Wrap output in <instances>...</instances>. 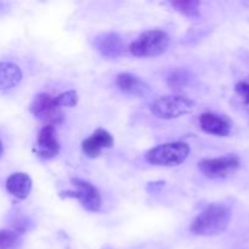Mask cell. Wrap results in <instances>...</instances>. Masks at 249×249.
Instances as JSON below:
<instances>
[{"instance_id": "ac0fdd59", "label": "cell", "mask_w": 249, "mask_h": 249, "mask_svg": "<svg viewBox=\"0 0 249 249\" xmlns=\"http://www.w3.org/2000/svg\"><path fill=\"white\" fill-rule=\"evenodd\" d=\"M55 100L56 106L62 108V107H74L78 104V94L74 90H70V91H65L62 94L57 95L53 97Z\"/></svg>"}, {"instance_id": "ba28073f", "label": "cell", "mask_w": 249, "mask_h": 249, "mask_svg": "<svg viewBox=\"0 0 249 249\" xmlns=\"http://www.w3.org/2000/svg\"><path fill=\"white\" fill-rule=\"evenodd\" d=\"M36 152L43 160H51L58 155L60 142H58L55 126L45 125L39 131Z\"/></svg>"}, {"instance_id": "d6986e66", "label": "cell", "mask_w": 249, "mask_h": 249, "mask_svg": "<svg viewBox=\"0 0 249 249\" xmlns=\"http://www.w3.org/2000/svg\"><path fill=\"white\" fill-rule=\"evenodd\" d=\"M236 92L242 97L243 102L246 105H249V83L247 82H240L236 84L235 87Z\"/></svg>"}, {"instance_id": "5bb4252c", "label": "cell", "mask_w": 249, "mask_h": 249, "mask_svg": "<svg viewBox=\"0 0 249 249\" xmlns=\"http://www.w3.org/2000/svg\"><path fill=\"white\" fill-rule=\"evenodd\" d=\"M22 71L12 62H0V91H9L19 84Z\"/></svg>"}, {"instance_id": "2e32d148", "label": "cell", "mask_w": 249, "mask_h": 249, "mask_svg": "<svg viewBox=\"0 0 249 249\" xmlns=\"http://www.w3.org/2000/svg\"><path fill=\"white\" fill-rule=\"evenodd\" d=\"M192 75L191 73L187 72L185 70H175L168 75L167 83L169 85V88H172L173 90H179L182 88L187 87V85L191 83Z\"/></svg>"}, {"instance_id": "8992f818", "label": "cell", "mask_w": 249, "mask_h": 249, "mask_svg": "<svg viewBox=\"0 0 249 249\" xmlns=\"http://www.w3.org/2000/svg\"><path fill=\"white\" fill-rule=\"evenodd\" d=\"M29 109L36 119L45 123L46 125L55 126L62 123L65 118V114L60 107L56 106L53 97L45 92L38 94L34 97Z\"/></svg>"}, {"instance_id": "9c48e42d", "label": "cell", "mask_w": 249, "mask_h": 249, "mask_svg": "<svg viewBox=\"0 0 249 249\" xmlns=\"http://www.w3.org/2000/svg\"><path fill=\"white\" fill-rule=\"evenodd\" d=\"M94 46L102 56L117 58L125 53V43L117 33H102L94 39Z\"/></svg>"}, {"instance_id": "6da1fadb", "label": "cell", "mask_w": 249, "mask_h": 249, "mask_svg": "<svg viewBox=\"0 0 249 249\" xmlns=\"http://www.w3.org/2000/svg\"><path fill=\"white\" fill-rule=\"evenodd\" d=\"M230 220V208L225 204L213 203L192 221L190 230L196 236H216L228 229Z\"/></svg>"}, {"instance_id": "277c9868", "label": "cell", "mask_w": 249, "mask_h": 249, "mask_svg": "<svg viewBox=\"0 0 249 249\" xmlns=\"http://www.w3.org/2000/svg\"><path fill=\"white\" fill-rule=\"evenodd\" d=\"M170 39L165 32L153 29L143 32L135 41L130 44L129 51L138 57H153L167 51Z\"/></svg>"}, {"instance_id": "3957f363", "label": "cell", "mask_w": 249, "mask_h": 249, "mask_svg": "<svg viewBox=\"0 0 249 249\" xmlns=\"http://www.w3.org/2000/svg\"><path fill=\"white\" fill-rule=\"evenodd\" d=\"M190 146L185 142H169L158 145L146 153L145 158L150 164L160 167H175L186 160L190 155Z\"/></svg>"}, {"instance_id": "9a60e30c", "label": "cell", "mask_w": 249, "mask_h": 249, "mask_svg": "<svg viewBox=\"0 0 249 249\" xmlns=\"http://www.w3.org/2000/svg\"><path fill=\"white\" fill-rule=\"evenodd\" d=\"M23 233L12 229L0 230V249H21Z\"/></svg>"}, {"instance_id": "4fadbf2b", "label": "cell", "mask_w": 249, "mask_h": 249, "mask_svg": "<svg viewBox=\"0 0 249 249\" xmlns=\"http://www.w3.org/2000/svg\"><path fill=\"white\" fill-rule=\"evenodd\" d=\"M6 190L15 198H27L32 190V179L26 173H15L7 178Z\"/></svg>"}, {"instance_id": "44dd1931", "label": "cell", "mask_w": 249, "mask_h": 249, "mask_svg": "<svg viewBox=\"0 0 249 249\" xmlns=\"http://www.w3.org/2000/svg\"><path fill=\"white\" fill-rule=\"evenodd\" d=\"M4 7H5V5L2 4V2H0V12H1L2 10H4Z\"/></svg>"}, {"instance_id": "7a4b0ae2", "label": "cell", "mask_w": 249, "mask_h": 249, "mask_svg": "<svg viewBox=\"0 0 249 249\" xmlns=\"http://www.w3.org/2000/svg\"><path fill=\"white\" fill-rule=\"evenodd\" d=\"M196 104L185 95H165L151 104V112L160 119H174L195 111Z\"/></svg>"}, {"instance_id": "8fae6325", "label": "cell", "mask_w": 249, "mask_h": 249, "mask_svg": "<svg viewBox=\"0 0 249 249\" xmlns=\"http://www.w3.org/2000/svg\"><path fill=\"white\" fill-rule=\"evenodd\" d=\"M117 87L125 94L136 97H145L150 94L151 89L143 80L131 73H121L117 75Z\"/></svg>"}, {"instance_id": "52a82bcc", "label": "cell", "mask_w": 249, "mask_h": 249, "mask_svg": "<svg viewBox=\"0 0 249 249\" xmlns=\"http://www.w3.org/2000/svg\"><path fill=\"white\" fill-rule=\"evenodd\" d=\"M72 184L75 187V191H66L61 194L62 196L77 198L89 212L100 211L102 206L101 195L94 185L82 179H72Z\"/></svg>"}, {"instance_id": "e0dca14e", "label": "cell", "mask_w": 249, "mask_h": 249, "mask_svg": "<svg viewBox=\"0 0 249 249\" xmlns=\"http://www.w3.org/2000/svg\"><path fill=\"white\" fill-rule=\"evenodd\" d=\"M173 7L180 14L185 15L189 17H197L199 16V5L201 2L197 0H187V1H172L170 2Z\"/></svg>"}, {"instance_id": "5b68a950", "label": "cell", "mask_w": 249, "mask_h": 249, "mask_svg": "<svg viewBox=\"0 0 249 249\" xmlns=\"http://www.w3.org/2000/svg\"><path fill=\"white\" fill-rule=\"evenodd\" d=\"M241 160L237 155H226L218 158H206L198 162V169L209 179H223L240 168Z\"/></svg>"}, {"instance_id": "7c38bea8", "label": "cell", "mask_w": 249, "mask_h": 249, "mask_svg": "<svg viewBox=\"0 0 249 249\" xmlns=\"http://www.w3.org/2000/svg\"><path fill=\"white\" fill-rule=\"evenodd\" d=\"M199 126L207 134L216 136H228L231 133V124L229 121L214 113H203L199 116Z\"/></svg>"}, {"instance_id": "ffe728a7", "label": "cell", "mask_w": 249, "mask_h": 249, "mask_svg": "<svg viewBox=\"0 0 249 249\" xmlns=\"http://www.w3.org/2000/svg\"><path fill=\"white\" fill-rule=\"evenodd\" d=\"M2 153H4V145H2L1 140H0V157L2 156Z\"/></svg>"}, {"instance_id": "30bf717a", "label": "cell", "mask_w": 249, "mask_h": 249, "mask_svg": "<svg viewBox=\"0 0 249 249\" xmlns=\"http://www.w3.org/2000/svg\"><path fill=\"white\" fill-rule=\"evenodd\" d=\"M113 136L105 129H97L95 133L88 139H85L82 143V150L84 155L89 158H96L101 155L102 150L111 148L113 146Z\"/></svg>"}]
</instances>
